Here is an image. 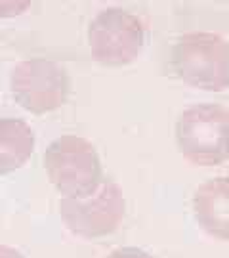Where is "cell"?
<instances>
[{"instance_id": "obj_7", "label": "cell", "mask_w": 229, "mask_h": 258, "mask_svg": "<svg viewBox=\"0 0 229 258\" xmlns=\"http://www.w3.org/2000/svg\"><path fill=\"white\" fill-rule=\"evenodd\" d=\"M195 220L208 235L229 241V178H212L193 195Z\"/></svg>"}, {"instance_id": "obj_6", "label": "cell", "mask_w": 229, "mask_h": 258, "mask_svg": "<svg viewBox=\"0 0 229 258\" xmlns=\"http://www.w3.org/2000/svg\"><path fill=\"white\" fill-rule=\"evenodd\" d=\"M124 195L113 180H103L96 193L84 199L63 197L60 214L65 226L80 237H103L113 234L124 216Z\"/></svg>"}, {"instance_id": "obj_5", "label": "cell", "mask_w": 229, "mask_h": 258, "mask_svg": "<svg viewBox=\"0 0 229 258\" xmlns=\"http://www.w3.org/2000/svg\"><path fill=\"white\" fill-rule=\"evenodd\" d=\"M10 88L23 109L42 115L65 103L69 96V77L60 63L35 58L13 67Z\"/></svg>"}, {"instance_id": "obj_10", "label": "cell", "mask_w": 229, "mask_h": 258, "mask_svg": "<svg viewBox=\"0 0 229 258\" xmlns=\"http://www.w3.org/2000/svg\"><path fill=\"white\" fill-rule=\"evenodd\" d=\"M0 258H25L19 251H15L12 247H6L2 245L0 247Z\"/></svg>"}, {"instance_id": "obj_3", "label": "cell", "mask_w": 229, "mask_h": 258, "mask_svg": "<svg viewBox=\"0 0 229 258\" xmlns=\"http://www.w3.org/2000/svg\"><path fill=\"white\" fill-rule=\"evenodd\" d=\"M174 69L183 83L220 92L229 86V42L214 33H189L176 42Z\"/></svg>"}, {"instance_id": "obj_8", "label": "cell", "mask_w": 229, "mask_h": 258, "mask_svg": "<svg viewBox=\"0 0 229 258\" xmlns=\"http://www.w3.org/2000/svg\"><path fill=\"white\" fill-rule=\"evenodd\" d=\"M35 149V134L21 119H0V174L23 167Z\"/></svg>"}, {"instance_id": "obj_9", "label": "cell", "mask_w": 229, "mask_h": 258, "mask_svg": "<svg viewBox=\"0 0 229 258\" xmlns=\"http://www.w3.org/2000/svg\"><path fill=\"white\" fill-rule=\"evenodd\" d=\"M107 258H155V257H151L149 253H145L142 249H136V247H122V249L113 251Z\"/></svg>"}, {"instance_id": "obj_2", "label": "cell", "mask_w": 229, "mask_h": 258, "mask_svg": "<svg viewBox=\"0 0 229 258\" xmlns=\"http://www.w3.org/2000/svg\"><path fill=\"white\" fill-rule=\"evenodd\" d=\"M176 142L181 155L203 167L229 159V111L218 103H197L176 123Z\"/></svg>"}, {"instance_id": "obj_1", "label": "cell", "mask_w": 229, "mask_h": 258, "mask_svg": "<svg viewBox=\"0 0 229 258\" xmlns=\"http://www.w3.org/2000/svg\"><path fill=\"white\" fill-rule=\"evenodd\" d=\"M44 169L56 189L69 199L90 197L103 184L101 161L96 148L80 136L65 134L56 138L46 148Z\"/></svg>"}, {"instance_id": "obj_4", "label": "cell", "mask_w": 229, "mask_h": 258, "mask_svg": "<svg viewBox=\"0 0 229 258\" xmlns=\"http://www.w3.org/2000/svg\"><path fill=\"white\" fill-rule=\"evenodd\" d=\"M92 56L109 67L128 65L144 46V25L124 8L101 10L88 27Z\"/></svg>"}]
</instances>
